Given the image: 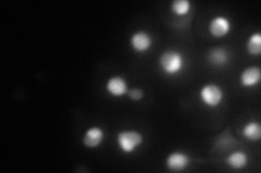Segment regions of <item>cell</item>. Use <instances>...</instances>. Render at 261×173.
<instances>
[{"mask_svg": "<svg viewBox=\"0 0 261 173\" xmlns=\"http://www.w3.org/2000/svg\"><path fill=\"white\" fill-rule=\"evenodd\" d=\"M185 60L183 54L176 50L165 51L159 59V66L161 71L169 76L176 75L184 68Z\"/></svg>", "mask_w": 261, "mask_h": 173, "instance_id": "cell-1", "label": "cell"}, {"mask_svg": "<svg viewBox=\"0 0 261 173\" xmlns=\"http://www.w3.org/2000/svg\"><path fill=\"white\" fill-rule=\"evenodd\" d=\"M144 137L136 130H123L117 135V143L122 153L132 154L143 144Z\"/></svg>", "mask_w": 261, "mask_h": 173, "instance_id": "cell-2", "label": "cell"}, {"mask_svg": "<svg viewBox=\"0 0 261 173\" xmlns=\"http://www.w3.org/2000/svg\"><path fill=\"white\" fill-rule=\"evenodd\" d=\"M224 93L222 88L216 84H207L199 90L200 101L210 109H215L222 103Z\"/></svg>", "mask_w": 261, "mask_h": 173, "instance_id": "cell-3", "label": "cell"}, {"mask_svg": "<svg viewBox=\"0 0 261 173\" xmlns=\"http://www.w3.org/2000/svg\"><path fill=\"white\" fill-rule=\"evenodd\" d=\"M208 30L215 38H223L231 30V22L224 15H217L209 22Z\"/></svg>", "mask_w": 261, "mask_h": 173, "instance_id": "cell-4", "label": "cell"}, {"mask_svg": "<svg viewBox=\"0 0 261 173\" xmlns=\"http://www.w3.org/2000/svg\"><path fill=\"white\" fill-rule=\"evenodd\" d=\"M191 163L190 155H187L184 152L175 151L168 155L166 159V166L169 170L173 172H179L185 170Z\"/></svg>", "mask_w": 261, "mask_h": 173, "instance_id": "cell-5", "label": "cell"}, {"mask_svg": "<svg viewBox=\"0 0 261 173\" xmlns=\"http://www.w3.org/2000/svg\"><path fill=\"white\" fill-rule=\"evenodd\" d=\"M130 47L138 53H144L149 50L152 46V37L145 30H137L129 38Z\"/></svg>", "mask_w": 261, "mask_h": 173, "instance_id": "cell-6", "label": "cell"}, {"mask_svg": "<svg viewBox=\"0 0 261 173\" xmlns=\"http://www.w3.org/2000/svg\"><path fill=\"white\" fill-rule=\"evenodd\" d=\"M106 90L113 97H122L127 94L128 85L122 76H112L106 84Z\"/></svg>", "mask_w": 261, "mask_h": 173, "instance_id": "cell-7", "label": "cell"}, {"mask_svg": "<svg viewBox=\"0 0 261 173\" xmlns=\"http://www.w3.org/2000/svg\"><path fill=\"white\" fill-rule=\"evenodd\" d=\"M105 140V131L102 128L94 126L88 128L83 135V144L87 148H96L100 146Z\"/></svg>", "mask_w": 261, "mask_h": 173, "instance_id": "cell-8", "label": "cell"}, {"mask_svg": "<svg viewBox=\"0 0 261 173\" xmlns=\"http://www.w3.org/2000/svg\"><path fill=\"white\" fill-rule=\"evenodd\" d=\"M261 80V70L259 66H249L245 68L240 77L241 85L244 88H252L259 85Z\"/></svg>", "mask_w": 261, "mask_h": 173, "instance_id": "cell-9", "label": "cell"}, {"mask_svg": "<svg viewBox=\"0 0 261 173\" xmlns=\"http://www.w3.org/2000/svg\"><path fill=\"white\" fill-rule=\"evenodd\" d=\"M225 163L234 170H242L248 164V156L243 151H235L227 156Z\"/></svg>", "mask_w": 261, "mask_h": 173, "instance_id": "cell-10", "label": "cell"}, {"mask_svg": "<svg viewBox=\"0 0 261 173\" xmlns=\"http://www.w3.org/2000/svg\"><path fill=\"white\" fill-rule=\"evenodd\" d=\"M243 135L248 141L256 142L261 137V126L258 121H249L243 128Z\"/></svg>", "mask_w": 261, "mask_h": 173, "instance_id": "cell-11", "label": "cell"}, {"mask_svg": "<svg viewBox=\"0 0 261 173\" xmlns=\"http://www.w3.org/2000/svg\"><path fill=\"white\" fill-rule=\"evenodd\" d=\"M209 62L211 64L216 65V66H223L227 62H228V52L225 50V49L222 48H216L212 49V50L209 52Z\"/></svg>", "mask_w": 261, "mask_h": 173, "instance_id": "cell-12", "label": "cell"}, {"mask_svg": "<svg viewBox=\"0 0 261 173\" xmlns=\"http://www.w3.org/2000/svg\"><path fill=\"white\" fill-rule=\"evenodd\" d=\"M247 51L251 55H260L261 54V34L259 31L251 34L247 40Z\"/></svg>", "mask_w": 261, "mask_h": 173, "instance_id": "cell-13", "label": "cell"}, {"mask_svg": "<svg viewBox=\"0 0 261 173\" xmlns=\"http://www.w3.org/2000/svg\"><path fill=\"white\" fill-rule=\"evenodd\" d=\"M192 4L189 0H174L171 3V11L177 16H184L191 11Z\"/></svg>", "mask_w": 261, "mask_h": 173, "instance_id": "cell-14", "label": "cell"}, {"mask_svg": "<svg viewBox=\"0 0 261 173\" xmlns=\"http://www.w3.org/2000/svg\"><path fill=\"white\" fill-rule=\"evenodd\" d=\"M127 95L129 96L130 100L141 101L145 94H144V91L141 88H132L130 90H128Z\"/></svg>", "mask_w": 261, "mask_h": 173, "instance_id": "cell-15", "label": "cell"}]
</instances>
